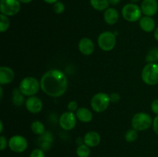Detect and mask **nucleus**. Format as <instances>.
<instances>
[{
	"mask_svg": "<svg viewBox=\"0 0 158 157\" xmlns=\"http://www.w3.org/2000/svg\"><path fill=\"white\" fill-rule=\"evenodd\" d=\"M0 99H2V96H3V90H2V87H0Z\"/></svg>",
	"mask_w": 158,
	"mask_h": 157,
	"instance_id": "obj_39",
	"label": "nucleus"
},
{
	"mask_svg": "<svg viewBox=\"0 0 158 157\" xmlns=\"http://www.w3.org/2000/svg\"><path fill=\"white\" fill-rule=\"evenodd\" d=\"M52 9H53L55 13L62 14L65 11V6L62 2L58 1L56 3H54L53 6H52Z\"/></svg>",
	"mask_w": 158,
	"mask_h": 157,
	"instance_id": "obj_27",
	"label": "nucleus"
},
{
	"mask_svg": "<svg viewBox=\"0 0 158 157\" xmlns=\"http://www.w3.org/2000/svg\"><path fill=\"white\" fill-rule=\"evenodd\" d=\"M3 129H4V128H3V123L2 121H0V132H1V133H2Z\"/></svg>",
	"mask_w": 158,
	"mask_h": 157,
	"instance_id": "obj_38",
	"label": "nucleus"
},
{
	"mask_svg": "<svg viewBox=\"0 0 158 157\" xmlns=\"http://www.w3.org/2000/svg\"><path fill=\"white\" fill-rule=\"evenodd\" d=\"M77 118L84 123H89L93 119V112L86 107H80L76 112Z\"/></svg>",
	"mask_w": 158,
	"mask_h": 157,
	"instance_id": "obj_19",
	"label": "nucleus"
},
{
	"mask_svg": "<svg viewBox=\"0 0 158 157\" xmlns=\"http://www.w3.org/2000/svg\"><path fill=\"white\" fill-rule=\"evenodd\" d=\"M152 128L154 132H155L157 135H158V115H156V116L154 117V119H153Z\"/></svg>",
	"mask_w": 158,
	"mask_h": 157,
	"instance_id": "obj_32",
	"label": "nucleus"
},
{
	"mask_svg": "<svg viewBox=\"0 0 158 157\" xmlns=\"http://www.w3.org/2000/svg\"><path fill=\"white\" fill-rule=\"evenodd\" d=\"M110 102V95L105 92H98L93 96L90 106L94 112L100 113L106 110V109L109 107Z\"/></svg>",
	"mask_w": 158,
	"mask_h": 157,
	"instance_id": "obj_5",
	"label": "nucleus"
},
{
	"mask_svg": "<svg viewBox=\"0 0 158 157\" xmlns=\"http://www.w3.org/2000/svg\"><path fill=\"white\" fill-rule=\"evenodd\" d=\"M151 110L156 115H158V99H156L151 103Z\"/></svg>",
	"mask_w": 158,
	"mask_h": 157,
	"instance_id": "obj_31",
	"label": "nucleus"
},
{
	"mask_svg": "<svg viewBox=\"0 0 158 157\" xmlns=\"http://www.w3.org/2000/svg\"><path fill=\"white\" fill-rule=\"evenodd\" d=\"M154 38L158 42V27L154 31Z\"/></svg>",
	"mask_w": 158,
	"mask_h": 157,
	"instance_id": "obj_37",
	"label": "nucleus"
},
{
	"mask_svg": "<svg viewBox=\"0 0 158 157\" xmlns=\"http://www.w3.org/2000/svg\"><path fill=\"white\" fill-rule=\"evenodd\" d=\"M130 1L131 2V3H137V2H138L139 1H140V0H130Z\"/></svg>",
	"mask_w": 158,
	"mask_h": 157,
	"instance_id": "obj_40",
	"label": "nucleus"
},
{
	"mask_svg": "<svg viewBox=\"0 0 158 157\" xmlns=\"http://www.w3.org/2000/svg\"><path fill=\"white\" fill-rule=\"evenodd\" d=\"M108 1H109L110 5L114 6H117V5L120 2V0H108Z\"/></svg>",
	"mask_w": 158,
	"mask_h": 157,
	"instance_id": "obj_34",
	"label": "nucleus"
},
{
	"mask_svg": "<svg viewBox=\"0 0 158 157\" xmlns=\"http://www.w3.org/2000/svg\"><path fill=\"white\" fill-rule=\"evenodd\" d=\"M21 3H23V4H29V3L32 2V0H19Z\"/></svg>",
	"mask_w": 158,
	"mask_h": 157,
	"instance_id": "obj_36",
	"label": "nucleus"
},
{
	"mask_svg": "<svg viewBox=\"0 0 158 157\" xmlns=\"http://www.w3.org/2000/svg\"><path fill=\"white\" fill-rule=\"evenodd\" d=\"M9 148L14 152L21 153L28 148L27 139L20 135H15L9 139Z\"/></svg>",
	"mask_w": 158,
	"mask_h": 157,
	"instance_id": "obj_9",
	"label": "nucleus"
},
{
	"mask_svg": "<svg viewBox=\"0 0 158 157\" xmlns=\"http://www.w3.org/2000/svg\"><path fill=\"white\" fill-rule=\"evenodd\" d=\"M123 18L130 22H135L140 19L142 15V11L140 6L135 3H127L123 7L121 11Z\"/></svg>",
	"mask_w": 158,
	"mask_h": 157,
	"instance_id": "obj_6",
	"label": "nucleus"
},
{
	"mask_svg": "<svg viewBox=\"0 0 158 157\" xmlns=\"http://www.w3.org/2000/svg\"><path fill=\"white\" fill-rule=\"evenodd\" d=\"M29 157H46V155L43 149L40 148H36L31 152Z\"/></svg>",
	"mask_w": 158,
	"mask_h": 157,
	"instance_id": "obj_28",
	"label": "nucleus"
},
{
	"mask_svg": "<svg viewBox=\"0 0 158 157\" xmlns=\"http://www.w3.org/2000/svg\"><path fill=\"white\" fill-rule=\"evenodd\" d=\"M19 89L25 96H32L39 92L40 89H41L40 82H39L35 77L27 76L23 78L20 82Z\"/></svg>",
	"mask_w": 158,
	"mask_h": 157,
	"instance_id": "obj_2",
	"label": "nucleus"
},
{
	"mask_svg": "<svg viewBox=\"0 0 158 157\" xmlns=\"http://www.w3.org/2000/svg\"><path fill=\"white\" fill-rule=\"evenodd\" d=\"M21 2L19 0H0V12L6 16H14L19 12Z\"/></svg>",
	"mask_w": 158,
	"mask_h": 157,
	"instance_id": "obj_8",
	"label": "nucleus"
},
{
	"mask_svg": "<svg viewBox=\"0 0 158 157\" xmlns=\"http://www.w3.org/2000/svg\"><path fill=\"white\" fill-rule=\"evenodd\" d=\"M89 3L91 6L97 11H105L110 6L108 0H89Z\"/></svg>",
	"mask_w": 158,
	"mask_h": 157,
	"instance_id": "obj_21",
	"label": "nucleus"
},
{
	"mask_svg": "<svg viewBox=\"0 0 158 157\" xmlns=\"http://www.w3.org/2000/svg\"><path fill=\"white\" fill-rule=\"evenodd\" d=\"M110 97L111 103H117V102L120 101V96L118 93H117V92H113L111 95H110Z\"/></svg>",
	"mask_w": 158,
	"mask_h": 157,
	"instance_id": "obj_33",
	"label": "nucleus"
},
{
	"mask_svg": "<svg viewBox=\"0 0 158 157\" xmlns=\"http://www.w3.org/2000/svg\"><path fill=\"white\" fill-rule=\"evenodd\" d=\"M15 78V72L8 66L0 67V84L1 86L9 84L13 81Z\"/></svg>",
	"mask_w": 158,
	"mask_h": 157,
	"instance_id": "obj_14",
	"label": "nucleus"
},
{
	"mask_svg": "<svg viewBox=\"0 0 158 157\" xmlns=\"http://www.w3.org/2000/svg\"><path fill=\"white\" fill-rule=\"evenodd\" d=\"M8 146H9V140H7L6 137L2 135L0 136V150H5Z\"/></svg>",
	"mask_w": 158,
	"mask_h": 157,
	"instance_id": "obj_29",
	"label": "nucleus"
},
{
	"mask_svg": "<svg viewBox=\"0 0 158 157\" xmlns=\"http://www.w3.org/2000/svg\"><path fill=\"white\" fill-rule=\"evenodd\" d=\"M12 103L16 106H21L24 103H26V102H25V95L22 93L19 88L18 89H14L13 91H12Z\"/></svg>",
	"mask_w": 158,
	"mask_h": 157,
	"instance_id": "obj_20",
	"label": "nucleus"
},
{
	"mask_svg": "<svg viewBox=\"0 0 158 157\" xmlns=\"http://www.w3.org/2000/svg\"><path fill=\"white\" fill-rule=\"evenodd\" d=\"M97 43L100 49L105 52H110L114 49L117 44V37L112 32L110 31L103 32L99 35L97 38Z\"/></svg>",
	"mask_w": 158,
	"mask_h": 157,
	"instance_id": "obj_7",
	"label": "nucleus"
},
{
	"mask_svg": "<svg viewBox=\"0 0 158 157\" xmlns=\"http://www.w3.org/2000/svg\"><path fill=\"white\" fill-rule=\"evenodd\" d=\"M90 147L86 144L79 145L77 149V155L78 157H89L90 155Z\"/></svg>",
	"mask_w": 158,
	"mask_h": 157,
	"instance_id": "obj_24",
	"label": "nucleus"
},
{
	"mask_svg": "<svg viewBox=\"0 0 158 157\" xmlns=\"http://www.w3.org/2000/svg\"><path fill=\"white\" fill-rule=\"evenodd\" d=\"M77 115L73 112H65L59 119L60 127L66 131H70L75 128L77 125Z\"/></svg>",
	"mask_w": 158,
	"mask_h": 157,
	"instance_id": "obj_10",
	"label": "nucleus"
},
{
	"mask_svg": "<svg viewBox=\"0 0 158 157\" xmlns=\"http://www.w3.org/2000/svg\"><path fill=\"white\" fill-rule=\"evenodd\" d=\"M26 108L29 112L33 114L39 113L42 111L43 107V103L41 99L35 95L29 96L27 99L26 100Z\"/></svg>",
	"mask_w": 158,
	"mask_h": 157,
	"instance_id": "obj_11",
	"label": "nucleus"
},
{
	"mask_svg": "<svg viewBox=\"0 0 158 157\" xmlns=\"http://www.w3.org/2000/svg\"><path fill=\"white\" fill-rule=\"evenodd\" d=\"M142 13L146 16H154L158 11L157 0H143L140 5Z\"/></svg>",
	"mask_w": 158,
	"mask_h": 157,
	"instance_id": "obj_12",
	"label": "nucleus"
},
{
	"mask_svg": "<svg viewBox=\"0 0 158 157\" xmlns=\"http://www.w3.org/2000/svg\"><path fill=\"white\" fill-rule=\"evenodd\" d=\"M153 124V119L151 115L146 112H137L133 116L131 120L132 128L139 131H144L149 129Z\"/></svg>",
	"mask_w": 158,
	"mask_h": 157,
	"instance_id": "obj_4",
	"label": "nucleus"
},
{
	"mask_svg": "<svg viewBox=\"0 0 158 157\" xmlns=\"http://www.w3.org/2000/svg\"><path fill=\"white\" fill-rule=\"evenodd\" d=\"M141 77L143 83L148 86H155L158 84L157 63H148L142 70Z\"/></svg>",
	"mask_w": 158,
	"mask_h": 157,
	"instance_id": "obj_3",
	"label": "nucleus"
},
{
	"mask_svg": "<svg viewBox=\"0 0 158 157\" xmlns=\"http://www.w3.org/2000/svg\"><path fill=\"white\" fill-rule=\"evenodd\" d=\"M79 51L84 55H90L94 52V43L90 38H83L78 43Z\"/></svg>",
	"mask_w": 158,
	"mask_h": 157,
	"instance_id": "obj_13",
	"label": "nucleus"
},
{
	"mask_svg": "<svg viewBox=\"0 0 158 157\" xmlns=\"http://www.w3.org/2000/svg\"><path fill=\"white\" fill-rule=\"evenodd\" d=\"M10 26V20L9 16L0 14V32H5L9 29Z\"/></svg>",
	"mask_w": 158,
	"mask_h": 157,
	"instance_id": "obj_25",
	"label": "nucleus"
},
{
	"mask_svg": "<svg viewBox=\"0 0 158 157\" xmlns=\"http://www.w3.org/2000/svg\"><path fill=\"white\" fill-rule=\"evenodd\" d=\"M84 144L88 146L89 147H96L98 146L101 141V137L100 134L95 131H89L85 134L83 137Z\"/></svg>",
	"mask_w": 158,
	"mask_h": 157,
	"instance_id": "obj_16",
	"label": "nucleus"
},
{
	"mask_svg": "<svg viewBox=\"0 0 158 157\" xmlns=\"http://www.w3.org/2000/svg\"><path fill=\"white\" fill-rule=\"evenodd\" d=\"M31 130L32 131L34 134L38 135H42L46 132L44 124L40 120H35V121L32 122V124H31Z\"/></svg>",
	"mask_w": 158,
	"mask_h": 157,
	"instance_id": "obj_22",
	"label": "nucleus"
},
{
	"mask_svg": "<svg viewBox=\"0 0 158 157\" xmlns=\"http://www.w3.org/2000/svg\"><path fill=\"white\" fill-rule=\"evenodd\" d=\"M103 19L110 26L115 25L119 20V13L117 9L113 7H109L106 9L103 13Z\"/></svg>",
	"mask_w": 158,
	"mask_h": 157,
	"instance_id": "obj_17",
	"label": "nucleus"
},
{
	"mask_svg": "<svg viewBox=\"0 0 158 157\" xmlns=\"http://www.w3.org/2000/svg\"><path fill=\"white\" fill-rule=\"evenodd\" d=\"M145 59L148 63H157V62H158V48H153L150 49Z\"/></svg>",
	"mask_w": 158,
	"mask_h": 157,
	"instance_id": "obj_23",
	"label": "nucleus"
},
{
	"mask_svg": "<svg viewBox=\"0 0 158 157\" xmlns=\"http://www.w3.org/2000/svg\"><path fill=\"white\" fill-rule=\"evenodd\" d=\"M46 3H48V4H52L53 5L54 3H56V2H58L59 0H43Z\"/></svg>",
	"mask_w": 158,
	"mask_h": 157,
	"instance_id": "obj_35",
	"label": "nucleus"
},
{
	"mask_svg": "<svg viewBox=\"0 0 158 157\" xmlns=\"http://www.w3.org/2000/svg\"><path fill=\"white\" fill-rule=\"evenodd\" d=\"M53 143V135L49 131H46L43 134L40 135L38 139V144L40 149L43 151H48L52 146Z\"/></svg>",
	"mask_w": 158,
	"mask_h": 157,
	"instance_id": "obj_15",
	"label": "nucleus"
},
{
	"mask_svg": "<svg viewBox=\"0 0 158 157\" xmlns=\"http://www.w3.org/2000/svg\"><path fill=\"white\" fill-rule=\"evenodd\" d=\"M139 25L140 29L146 32H151L154 31L156 27V22L154 18L151 16H142L139 20Z\"/></svg>",
	"mask_w": 158,
	"mask_h": 157,
	"instance_id": "obj_18",
	"label": "nucleus"
},
{
	"mask_svg": "<svg viewBox=\"0 0 158 157\" xmlns=\"http://www.w3.org/2000/svg\"><path fill=\"white\" fill-rule=\"evenodd\" d=\"M67 108H68V110H69V112H77V109H79L78 103H77V102L73 100V101H70L69 103H68Z\"/></svg>",
	"mask_w": 158,
	"mask_h": 157,
	"instance_id": "obj_30",
	"label": "nucleus"
},
{
	"mask_svg": "<svg viewBox=\"0 0 158 157\" xmlns=\"http://www.w3.org/2000/svg\"><path fill=\"white\" fill-rule=\"evenodd\" d=\"M41 89L44 93L53 98L64 95L68 88L66 75L59 69H50L42 76L40 80Z\"/></svg>",
	"mask_w": 158,
	"mask_h": 157,
	"instance_id": "obj_1",
	"label": "nucleus"
},
{
	"mask_svg": "<svg viewBox=\"0 0 158 157\" xmlns=\"http://www.w3.org/2000/svg\"><path fill=\"white\" fill-rule=\"evenodd\" d=\"M137 138H138V133L137 131L134 129H129L125 134V139L128 143H134L137 139Z\"/></svg>",
	"mask_w": 158,
	"mask_h": 157,
	"instance_id": "obj_26",
	"label": "nucleus"
}]
</instances>
